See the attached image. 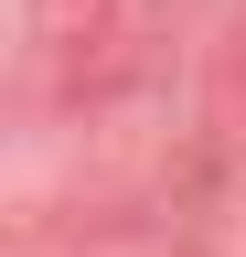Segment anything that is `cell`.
I'll return each mask as SVG.
<instances>
[]
</instances>
